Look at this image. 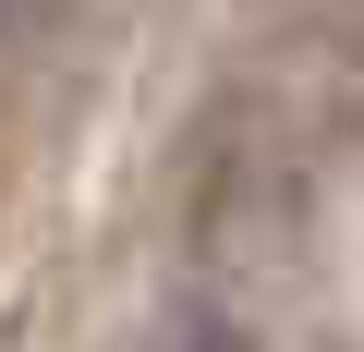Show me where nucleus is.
<instances>
[{
  "label": "nucleus",
  "instance_id": "f257e3e1",
  "mask_svg": "<svg viewBox=\"0 0 364 352\" xmlns=\"http://www.w3.org/2000/svg\"><path fill=\"white\" fill-rule=\"evenodd\" d=\"M158 352H255V340H243V328H231V316H182V328H170V340H158Z\"/></svg>",
  "mask_w": 364,
  "mask_h": 352
},
{
  "label": "nucleus",
  "instance_id": "f03ea898",
  "mask_svg": "<svg viewBox=\"0 0 364 352\" xmlns=\"http://www.w3.org/2000/svg\"><path fill=\"white\" fill-rule=\"evenodd\" d=\"M0 25H13V0H0Z\"/></svg>",
  "mask_w": 364,
  "mask_h": 352
}]
</instances>
